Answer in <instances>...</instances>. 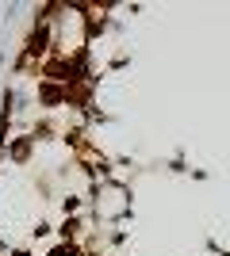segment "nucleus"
<instances>
[{
  "label": "nucleus",
  "instance_id": "1",
  "mask_svg": "<svg viewBox=\"0 0 230 256\" xmlns=\"http://www.w3.org/2000/svg\"><path fill=\"white\" fill-rule=\"evenodd\" d=\"M43 100H46V104H62V100H66V92H62L58 84H43Z\"/></svg>",
  "mask_w": 230,
  "mask_h": 256
},
{
  "label": "nucleus",
  "instance_id": "2",
  "mask_svg": "<svg viewBox=\"0 0 230 256\" xmlns=\"http://www.w3.org/2000/svg\"><path fill=\"white\" fill-rule=\"evenodd\" d=\"M27 153H31V142H16L12 146V157L16 160H27Z\"/></svg>",
  "mask_w": 230,
  "mask_h": 256
}]
</instances>
